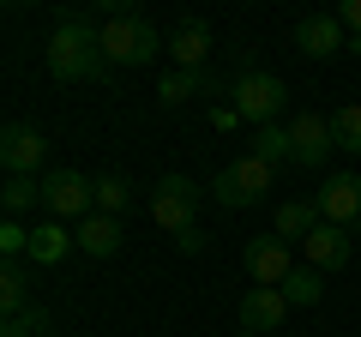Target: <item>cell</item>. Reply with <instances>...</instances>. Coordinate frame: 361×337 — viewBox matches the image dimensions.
<instances>
[{
    "mask_svg": "<svg viewBox=\"0 0 361 337\" xmlns=\"http://www.w3.org/2000/svg\"><path fill=\"white\" fill-rule=\"evenodd\" d=\"M97 18L90 13H61L54 18V37L49 49H42V61H49V73L61 78V85H78V78H103L109 61H103V37H97Z\"/></svg>",
    "mask_w": 361,
    "mask_h": 337,
    "instance_id": "obj_1",
    "label": "cell"
},
{
    "mask_svg": "<svg viewBox=\"0 0 361 337\" xmlns=\"http://www.w3.org/2000/svg\"><path fill=\"white\" fill-rule=\"evenodd\" d=\"M97 37H103V61L109 66H145V61H157V49H163L157 30L145 25L139 13H121V6L103 13V30H97Z\"/></svg>",
    "mask_w": 361,
    "mask_h": 337,
    "instance_id": "obj_2",
    "label": "cell"
},
{
    "mask_svg": "<svg viewBox=\"0 0 361 337\" xmlns=\"http://www.w3.org/2000/svg\"><path fill=\"white\" fill-rule=\"evenodd\" d=\"M229 103H235V115L253 121V127H277V115H283L289 91H283V78H277V73H265V66H247V73L229 85Z\"/></svg>",
    "mask_w": 361,
    "mask_h": 337,
    "instance_id": "obj_3",
    "label": "cell"
},
{
    "mask_svg": "<svg viewBox=\"0 0 361 337\" xmlns=\"http://www.w3.org/2000/svg\"><path fill=\"white\" fill-rule=\"evenodd\" d=\"M211 193H217V205L223 211H247V205H259V199L271 193V163L265 157H229V163L217 168V181H211Z\"/></svg>",
    "mask_w": 361,
    "mask_h": 337,
    "instance_id": "obj_4",
    "label": "cell"
},
{
    "mask_svg": "<svg viewBox=\"0 0 361 337\" xmlns=\"http://www.w3.org/2000/svg\"><path fill=\"white\" fill-rule=\"evenodd\" d=\"M42 211L85 223L90 211H97V181H85L78 168H49V175H42Z\"/></svg>",
    "mask_w": 361,
    "mask_h": 337,
    "instance_id": "obj_5",
    "label": "cell"
},
{
    "mask_svg": "<svg viewBox=\"0 0 361 337\" xmlns=\"http://www.w3.org/2000/svg\"><path fill=\"white\" fill-rule=\"evenodd\" d=\"M151 217H157V229H169V235H187V229H199V187L187 181V175H163L157 181V193H151Z\"/></svg>",
    "mask_w": 361,
    "mask_h": 337,
    "instance_id": "obj_6",
    "label": "cell"
},
{
    "mask_svg": "<svg viewBox=\"0 0 361 337\" xmlns=\"http://www.w3.org/2000/svg\"><path fill=\"white\" fill-rule=\"evenodd\" d=\"M247 277H253L259 289H283L289 277H295L289 241H277V235H259V241H247Z\"/></svg>",
    "mask_w": 361,
    "mask_h": 337,
    "instance_id": "obj_7",
    "label": "cell"
},
{
    "mask_svg": "<svg viewBox=\"0 0 361 337\" xmlns=\"http://www.w3.org/2000/svg\"><path fill=\"white\" fill-rule=\"evenodd\" d=\"M289 145H295V163L301 168H325V151H337L331 121H325L319 109H301V115L289 121Z\"/></svg>",
    "mask_w": 361,
    "mask_h": 337,
    "instance_id": "obj_8",
    "label": "cell"
},
{
    "mask_svg": "<svg viewBox=\"0 0 361 337\" xmlns=\"http://www.w3.org/2000/svg\"><path fill=\"white\" fill-rule=\"evenodd\" d=\"M283 319H289L283 289H247V295H241V331H253V337H283Z\"/></svg>",
    "mask_w": 361,
    "mask_h": 337,
    "instance_id": "obj_9",
    "label": "cell"
},
{
    "mask_svg": "<svg viewBox=\"0 0 361 337\" xmlns=\"http://www.w3.org/2000/svg\"><path fill=\"white\" fill-rule=\"evenodd\" d=\"M313 205H319L325 223L349 229V223L361 217V175H325V187L313 193Z\"/></svg>",
    "mask_w": 361,
    "mask_h": 337,
    "instance_id": "obj_10",
    "label": "cell"
},
{
    "mask_svg": "<svg viewBox=\"0 0 361 337\" xmlns=\"http://www.w3.org/2000/svg\"><path fill=\"white\" fill-rule=\"evenodd\" d=\"M42 157H49V139L37 127H6L0 133V163H6V175H37Z\"/></svg>",
    "mask_w": 361,
    "mask_h": 337,
    "instance_id": "obj_11",
    "label": "cell"
},
{
    "mask_svg": "<svg viewBox=\"0 0 361 337\" xmlns=\"http://www.w3.org/2000/svg\"><path fill=\"white\" fill-rule=\"evenodd\" d=\"M295 49L307 54V61H331V54H343V25H337V13H307L295 25Z\"/></svg>",
    "mask_w": 361,
    "mask_h": 337,
    "instance_id": "obj_12",
    "label": "cell"
},
{
    "mask_svg": "<svg viewBox=\"0 0 361 337\" xmlns=\"http://www.w3.org/2000/svg\"><path fill=\"white\" fill-rule=\"evenodd\" d=\"M301 253H307L313 271H343L349 253H355V241H349V229H337V223H319V229L301 241Z\"/></svg>",
    "mask_w": 361,
    "mask_h": 337,
    "instance_id": "obj_13",
    "label": "cell"
},
{
    "mask_svg": "<svg viewBox=\"0 0 361 337\" xmlns=\"http://www.w3.org/2000/svg\"><path fill=\"white\" fill-rule=\"evenodd\" d=\"M169 54H175V66H187V73H205L211 25H205V18H180V25L169 30Z\"/></svg>",
    "mask_w": 361,
    "mask_h": 337,
    "instance_id": "obj_14",
    "label": "cell"
},
{
    "mask_svg": "<svg viewBox=\"0 0 361 337\" xmlns=\"http://www.w3.org/2000/svg\"><path fill=\"white\" fill-rule=\"evenodd\" d=\"M73 241L85 247L90 259H115V253H121V217H103V211H90V217L78 223Z\"/></svg>",
    "mask_w": 361,
    "mask_h": 337,
    "instance_id": "obj_15",
    "label": "cell"
},
{
    "mask_svg": "<svg viewBox=\"0 0 361 337\" xmlns=\"http://www.w3.org/2000/svg\"><path fill=\"white\" fill-rule=\"evenodd\" d=\"M319 223L325 217H319L313 199H289V205H277V229H271V235H277V241H307Z\"/></svg>",
    "mask_w": 361,
    "mask_h": 337,
    "instance_id": "obj_16",
    "label": "cell"
},
{
    "mask_svg": "<svg viewBox=\"0 0 361 337\" xmlns=\"http://www.w3.org/2000/svg\"><path fill=\"white\" fill-rule=\"evenodd\" d=\"M73 247H78V241L49 217V223H37V229H30V253H25V259H30V265H61Z\"/></svg>",
    "mask_w": 361,
    "mask_h": 337,
    "instance_id": "obj_17",
    "label": "cell"
},
{
    "mask_svg": "<svg viewBox=\"0 0 361 337\" xmlns=\"http://www.w3.org/2000/svg\"><path fill=\"white\" fill-rule=\"evenodd\" d=\"M0 307H6V319H18V313L30 307V271H25V259L0 265Z\"/></svg>",
    "mask_w": 361,
    "mask_h": 337,
    "instance_id": "obj_18",
    "label": "cell"
},
{
    "mask_svg": "<svg viewBox=\"0 0 361 337\" xmlns=\"http://www.w3.org/2000/svg\"><path fill=\"white\" fill-rule=\"evenodd\" d=\"M205 85H211L205 73H187V66H175V73H163V78H157V103H163V109H180L193 91H205Z\"/></svg>",
    "mask_w": 361,
    "mask_h": 337,
    "instance_id": "obj_19",
    "label": "cell"
},
{
    "mask_svg": "<svg viewBox=\"0 0 361 337\" xmlns=\"http://www.w3.org/2000/svg\"><path fill=\"white\" fill-rule=\"evenodd\" d=\"M42 199V181L37 175H6V187H0V205H6V223H18L30 205Z\"/></svg>",
    "mask_w": 361,
    "mask_h": 337,
    "instance_id": "obj_20",
    "label": "cell"
},
{
    "mask_svg": "<svg viewBox=\"0 0 361 337\" xmlns=\"http://www.w3.org/2000/svg\"><path fill=\"white\" fill-rule=\"evenodd\" d=\"M253 157H265L271 168H277V163H295V145H289V127H259V133H253Z\"/></svg>",
    "mask_w": 361,
    "mask_h": 337,
    "instance_id": "obj_21",
    "label": "cell"
},
{
    "mask_svg": "<svg viewBox=\"0 0 361 337\" xmlns=\"http://www.w3.org/2000/svg\"><path fill=\"white\" fill-rule=\"evenodd\" d=\"M331 139H337V151H355L361 157V103H343L331 115Z\"/></svg>",
    "mask_w": 361,
    "mask_h": 337,
    "instance_id": "obj_22",
    "label": "cell"
},
{
    "mask_svg": "<svg viewBox=\"0 0 361 337\" xmlns=\"http://www.w3.org/2000/svg\"><path fill=\"white\" fill-rule=\"evenodd\" d=\"M127 205H133V187L121 181V175H97V211H103V217H121Z\"/></svg>",
    "mask_w": 361,
    "mask_h": 337,
    "instance_id": "obj_23",
    "label": "cell"
},
{
    "mask_svg": "<svg viewBox=\"0 0 361 337\" xmlns=\"http://www.w3.org/2000/svg\"><path fill=\"white\" fill-rule=\"evenodd\" d=\"M283 301H289V307H313V301H319V271H313V265H301V271L283 283Z\"/></svg>",
    "mask_w": 361,
    "mask_h": 337,
    "instance_id": "obj_24",
    "label": "cell"
},
{
    "mask_svg": "<svg viewBox=\"0 0 361 337\" xmlns=\"http://www.w3.org/2000/svg\"><path fill=\"white\" fill-rule=\"evenodd\" d=\"M42 331H49V313H42L37 301H30V307L18 313V319H6V331H0V337H42Z\"/></svg>",
    "mask_w": 361,
    "mask_h": 337,
    "instance_id": "obj_25",
    "label": "cell"
},
{
    "mask_svg": "<svg viewBox=\"0 0 361 337\" xmlns=\"http://www.w3.org/2000/svg\"><path fill=\"white\" fill-rule=\"evenodd\" d=\"M0 253H6V259H25L30 253V229L25 223H0Z\"/></svg>",
    "mask_w": 361,
    "mask_h": 337,
    "instance_id": "obj_26",
    "label": "cell"
},
{
    "mask_svg": "<svg viewBox=\"0 0 361 337\" xmlns=\"http://www.w3.org/2000/svg\"><path fill=\"white\" fill-rule=\"evenodd\" d=\"M211 127H217V133H235V127H241V115H235V103H217V109H211Z\"/></svg>",
    "mask_w": 361,
    "mask_h": 337,
    "instance_id": "obj_27",
    "label": "cell"
},
{
    "mask_svg": "<svg viewBox=\"0 0 361 337\" xmlns=\"http://www.w3.org/2000/svg\"><path fill=\"white\" fill-rule=\"evenodd\" d=\"M337 25H343V30H361V0H343V6H337Z\"/></svg>",
    "mask_w": 361,
    "mask_h": 337,
    "instance_id": "obj_28",
    "label": "cell"
},
{
    "mask_svg": "<svg viewBox=\"0 0 361 337\" xmlns=\"http://www.w3.org/2000/svg\"><path fill=\"white\" fill-rule=\"evenodd\" d=\"M180 253H205V229H187V235H180Z\"/></svg>",
    "mask_w": 361,
    "mask_h": 337,
    "instance_id": "obj_29",
    "label": "cell"
},
{
    "mask_svg": "<svg viewBox=\"0 0 361 337\" xmlns=\"http://www.w3.org/2000/svg\"><path fill=\"white\" fill-rule=\"evenodd\" d=\"M355 54H361V42H355Z\"/></svg>",
    "mask_w": 361,
    "mask_h": 337,
    "instance_id": "obj_30",
    "label": "cell"
}]
</instances>
